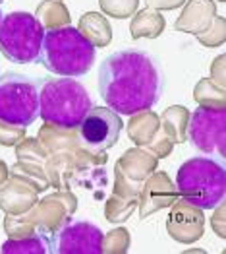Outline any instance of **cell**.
Segmentation results:
<instances>
[{
  "label": "cell",
  "mask_w": 226,
  "mask_h": 254,
  "mask_svg": "<svg viewBox=\"0 0 226 254\" xmlns=\"http://www.w3.org/2000/svg\"><path fill=\"white\" fill-rule=\"evenodd\" d=\"M165 76L155 57L124 49L108 55L99 66V95L118 115H136L159 103Z\"/></svg>",
  "instance_id": "cell-1"
},
{
  "label": "cell",
  "mask_w": 226,
  "mask_h": 254,
  "mask_svg": "<svg viewBox=\"0 0 226 254\" xmlns=\"http://www.w3.org/2000/svg\"><path fill=\"white\" fill-rule=\"evenodd\" d=\"M97 59V47L80 29L64 25L45 29L39 63L52 74L64 78L85 76Z\"/></svg>",
  "instance_id": "cell-2"
},
{
  "label": "cell",
  "mask_w": 226,
  "mask_h": 254,
  "mask_svg": "<svg viewBox=\"0 0 226 254\" xmlns=\"http://www.w3.org/2000/svg\"><path fill=\"white\" fill-rule=\"evenodd\" d=\"M91 107V95L74 78H50L39 87V117L45 125L78 128Z\"/></svg>",
  "instance_id": "cell-3"
},
{
  "label": "cell",
  "mask_w": 226,
  "mask_h": 254,
  "mask_svg": "<svg viewBox=\"0 0 226 254\" xmlns=\"http://www.w3.org/2000/svg\"><path fill=\"white\" fill-rule=\"evenodd\" d=\"M225 167L209 157H193L180 165L176 190L185 202L213 210L225 198Z\"/></svg>",
  "instance_id": "cell-4"
},
{
  "label": "cell",
  "mask_w": 226,
  "mask_h": 254,
  "mask_svg": "<svg viewBox=\"0 0 226 254\" xmlns=\"http://www.w3.org/2000/svg\"><path fill=\"white\" fill-rule=\"evenodd\" d=\"M45 27L29 12H10L0 21V53L16 64H35L41 57Z\"/></svg>",
  "instance_id": "cell-5"
},
{
  "label": "cell",
  "mask_w": 226,
  "mask_h": 254,
  "mask_svg": "<svg viewBox=\"0 0 226 254\" xmlns=\"http://www.w3.org/2000/svg\"><path fill=\"white\" fill-rule=\"evenodd\" d=\"M39 117V84L37 80L20 74L6 72L0 76V121L29 127Z\"/></svg>",
  "instance_id": "cell-6"
},
{
  "label": "cell",
  "mask_w": 226,
  "mask_h": 254,
  "mask_svg": "<svg viewBox=\"0 0 226 254\" xmlns=\"http://www.w3.org/2000/svg\"><path fill=\"white\" fill-rule=\"evenodd\" d=\"M226 111L213 107H199L189 115L187 138L191 146L207 155H226Z\"/></svg>",
  "instance_id": "cell-7"
},
{
  "label": "cell",
  "mask_w": 226,
  "mask_h": 254,
  "mask_svg": "<svg viewBox=\"0 0 226 254\" xmlns=\"http://www.w3.org/2000/svg\"><path fill=\"white\" fill-rule=\"evenodd\" d=\"M122 127L124 123L118 113L108 107L93 105L78 125V136L87 149L104 153L106 149L116 146Z\"/></svg>",
  "instance_id": "cell-8"
},
{
  "label": "cell",
  "mask_w": 226,
  "mask_h": 254,
  "mask_svg": "<svg viewBox=\"0 0 226 254\" xmlns=\"http://www.w3.org/2000/svg\"><path fill=\"white\" fill-rule=\"evenodd\" d=\"M103 231L89 221H66L52 233V253L101 254Z\"/></svg>",
  "instance_id": "cell-9"
},
{
  "label": "cell",
  "mask_w": 226,
  "mask_h": 254,
  "mask_svg": "<svg viewBox=\"0 0 226 254\" xmlns=\"http://www.w3.org/2000/svg\"><path fill=\"white\" fill-rule=\"evenodd\" d=\"M78 210V200L70 192H56L46 196L45 200H37V204L29 212L21 213L25 221H29L35 229H43L45 233H54L60 225H64L70 215Z\"/></svg>",
  "instance_id": "cell-10"
},
{
  "label": "cell",
  "mask_w": 226,
  "mask_h": 254,
  "mask_svg": "<svg viewBox=\"0 0 226 254\" xmlns=\"http://www.w3.org/2000/svg\"><path fill=\"white\" fill-rule=\"evenodd\" d=\"M205 229V215L203 210L182 200H174L170 204V213L166 217V231L168 235L182 243V245H191L201 239Z\"/></svg>",
  "instance_id": "cell-11"
},
{
  "label": "cell",
  "mask_w": 226,
  "mask_h": 254,
  "mask_svg": "<svg viewBox=\"0 0 226 254\" xmlns=\"http://www.w3.org/2000/svg\"><path fill=\"white\" fill-rule=\"evenodd\" d=\"M178 198V190L168 179L166 173H151L143 189H139V217L145 219L149 213H155L170 206Z\"/></svg>",
  "instance_id": "cell-12"
},
{
  "label": "cell",
  "mask_w": 226,
  "mask_h": 254,
  "mask_svg": "<svg viewBox=\"0 0 226 254\" xmlns=\"http://www.w3.org/2000/svg\"><path fill=\"white\" fill-rule=\"evenodd\" d=\"M37 204V190L25 181L12 177L0 187V208L10 215H21Z\"/></svg>",
  "instance_id": "cell-13"
},
{
  "label": "cell",
  "mask_w": 226,
  "mask_h": 254,
  "mask_svg": "<svg viewBox=\"0 0 226 254\" xmlns=\"http://www.w3.org/2000/svg\"><path fill=\"white\" fill-rule=\"evenodd\" d=\"M217 16V6L213 0H189L182 16L176 20V29L199 35L213 23Z\"/></svg>",
  "instance_id": "cell-14"
},
{
  "label": "cell",
  "mask_w": 226,
  "mask_h": 254,
  "mask_svg": "<svg viewBox=\"0 0 226 254\" xmlns=\"http://www.w3.org/2000/svg\"><path fill=\"white\" fill-rule=\"evenodd\" d=\"M39 142L46 153H78L85 146L80 142L76 128H58L45 125L39 130Z\"/></svg>",
  "instance_id": "cell-15"
},
{
  "label": "cell",
  "mask_w": 226,
  "mask_h": 254,
  "mask_svg": "<svg viewBox=\"0 0 226 254\" xmlns=\"http://www.w3.org/2000/svg\"><path fill=\"white\" fill-rule=\"evenodd\" d=\"M116 167L124 175L136 183L147 179L151 173L157 169V157L143 149H128L122 157L116 161Z\"/></svg>",
  "instance_id": "cell-16"
},
{
  "label": "cell",
  "mask_w": 226,
  "mask_h": 254,
  "mask_svg": "<svg viewBox=\"0 0 226 254\" xmlns=\"http://www.w3.org/2000/svg\"><path fill=\"white\" fill-rule=\"evenodd\" d=\"M0 253L4 254H48L52 253V235L37 229L35 233L21 237V239H8Z\"/></svg>",
  "instance_id": "cell-17"
},
{
  "label": "cell",
  "mask_w": 226,
  "mask_h": 254,
  "mask_svg": "<svg viewBox=\"0 0 226 254\" xmlns=\"http://www.w3.org/2000/svg\"><path fill=\"white\" fill-rule=\"evenodd\" d=\"M165 27L166 20L161 12H157L153 8H143L134 14L132 23H130V33L134 39H141V37L155 39L165 31Z\"/></svg>",
  "instance_id": "cell-18"
},
{
  "label": "cell",
  "mask_w": 226,
  "mask_h": 254,
  "mask_svg": "<svg viewBox=\"0 0 226 254\" xmlns=\"http://www.w3.org/2000/svg\"><path fill=\"white\" fill-rule=\"evenodd\" d=\"M161 130L170 138L172 144H184L187 140V123H189V111L182 105L168 107L161 115Z\"/></svg>",
  "instance_id": "cell-19"
},
{
  "label": "cell",
  "mask_w": 226,
  "mask_h": 254,
  "mask_svg": "<svg viewBox=\"0 0 226 254\" xmlns=\"http://www.w3.org/2000/svg\"><path fill=\"white\" fill-rule=\"evenodd\" d=\"M78 29L93 43L95 47H106L112 41V27L108 20L99 12H87L80 18Z\"/></svg>",
  "instance_id": "cell-20"
},
{
  "label": "cell",
  "mask_w": 226,
  "mask_h": 254,
  "mask_svg": "<svg viewBox=\"0 0 226 254\" xmlns=\"http://www.w3.org/2000/svg\"><path fill=\"white\" fill-rule=\"evenodd\" d=\"M159 127H161L159 117L151 109H147V111L132 115V121L128 123V136L137 146H147L151 138L157 134Z\"/></svg>",
  "instance_id": "cell-21"
},
{
  "label": "cell",
  "mask_w": 226,
  "mask_h": 254,
  "mask_svg": "<svg viewBox=\"0 0 226 254\" xmlns=\"http://www.w3.org/2000/svg\"><path fill=\"white\" fill-rule=\"evenodd\" d=\"M35 18L41 21L45 29H56L70 25V12L60 0H45L37 6Z\"/></svg>",
  "instance_id": "cell-22"
},
{
  "label": "cell",
  "mask_w": 226,
  "mask_h": 254,
  "mask_svg": "<svg viewBox=\"0 0 226 254\" xmlns=\"http://www.w3.org/2000/svg\"><path fill=\"white\" fill-rule=\"evenodd\" d=\"M12 177H18L21 181H25L31 189L37 192L46 190L50 187L46 169L41 163H29V161H18L16 165H12Z\"/></svg>",
  "instance_id": "cell-23"
},
{
  "label": "cell",
  "mask_w": 226,
  "mask_h": 254,
  "mask_svg": "<svg viewBox=\"0 0 226 254\" xmlns=\"http://www.w3.org/2000/svg\"><path fill=\"white\" fill-rule=\"evenodd\" d=\"M193 99L199 107H213V109H225V89L219 87L211 78L197 82L193 89Z\"/></svg>",
  "instance_id": "cell-24"
},
{
  "label": "cell",
  "mask_w": 226,
  "mask_h": 254,
  "mask_svg": "<svg viewBox=\"0 0 226 254\" xmlns=\"http://www.w3.org/2000/svg\"><path fill=\"white\" fill-rule=\"evenodd\" d=\"M16 155H18V161L41 163V165H45L48 159V153L41 146L39 138H23L20 144H16Z\"/></svg>",
  "instance_id": "cell-25"
},
{
  "label": "cell",
  "mask_w": 226,
  "mask_h": 254,
  "mask_svg": "<svg viewBox=\"0 0 226 254\" xmlns=\"http://www.w3.org/2000/svg\"><path fill=\"white\" fill-rule=\"evenodd\" d=\"M136 204H137V200H122V198H118V196L112 194L108 198L106 206H104V215L112 223L126 221L132 215V212L136 210Z\"/></svg>",
  "instance_id": "cell-26"
},
{
  "label": "cell",
  "mask_w": 226,
  "mask_h": 254,
  "mask_svg": "<svg viewBox=\"0 0 226 254\" xmlns=\"http://www.w3.org/2000/svg\"><path fill=\"white\" fill-rule=\"evenodd\" d=\"M99 6L106 16L124 20V18H130L137 12L139 0H99Z\"/></svg>",
  "instance_id": "cell-27"
},
{
  "label": "cell",
  "mask_w": 226,
  "mask_h": 254,
  "mask_svg": "<svg viewBox=\"0 0 226 254\" xmlns=\"http://www.w3.org/2000/svg\"><path fill=\"white\" fill-rule=\"evenodd\" d=\"M130 247V235L126 229H112L103 237V253L120 254L126 253Z\"/></svg>",
  "instance_id": "cell-28"
},
{
  "label": "cell",
  "mask_w": 226,
  "mask_h": 254,
  "mask_svg": "<svg viewBox=\"0 0 226 254\" xmlns=\"http://www.w3.org/2000/svg\"><path fill=\"white\" fill-rule=\"evenodd\" d=\"M195 37H197V41L203 43L205 47H219V45H223L225 43V18H217L215 16L213 23L207 27L203 33H199Z\"/></svg>",
  "instance_id": "cell-29"
},
{
  "label": "cell",
  "mask_w": 226,
  "mask_h": 254,
  "mask_svg": "<svg viewBox=\"0 0 226 254\" xmlns=\"http://www.w3.org/2000/svg\"><path fill=\"white\" fill-rule=\"evenodd\" d=\"M25 138V127H18V125H10L0 121V146L12 148L16 144H20Z\"/></svg>",
  "instance_id": "cell-30"
},
{
  "label": "cell",
  "mask_w": 226,
  "mask_h": 254,
  "mask_svg": "<svg viewBox=\"0 0 226 254\" xmlns=\"http://www.w3.org/2000/svg\"><path fill=\"white\" fill-rule=\"evenodd\" d=\"M145 148H147L149 153H153V155L159 159V157H168L170 151H172V148H174V144L170 142V138H168L165 132L161 130V127H159L157 134L151 138V142H149Z\"/></svg>",
  "instance_id": "cell-31"
},
{
  "label": "cell",
  "mask_w": 226,
  "mask_h": 254,
  "mask_svg": "<svg viewBox=\"0 0 226 254\" xmlns=\"http://www.w3.org/2000/svg\"><path fill=\"white\" fill-rule=\"evenodd\" d=\"M215 213H213V217H211V227H213V231L219 235L221 239H225V206H223V202L221 204H217L215 208Z\"/></svg>",
  "instance_id": "cell-32"
},
{
  "label": "cell",
  "mask_w": 226,
  "mask_h": 254,
  "mask_svg": "<svg viewBox=\"0 0 226 254\" xmlns=\"http://www.w3.org/2000/svg\"><path fill=\"white\" fill-rule=\"evenodd\" d=\"M211 80L225 89V55L217 57L211 64Z\"/></svg>",
  "instance_id": "cell-33"
},
{
  "label": "cell",
  "mask_w": 226,
  "mask_h": 254,
  "mask_svg": "<svg viewBox=\"0 0 226 254\" xmlns=\"http://www.w3.org/2000/svg\"><path fill=\"white\" fill-rule=\"evenodd\" d=\"M185 2L187 0H147V4H149L147 8H153V10H176Z\"/></svg>",
  "instance_id": "cell-34"
},
{
  "label": "cell",
  "mask_w": 226,
  "mask_h": 254,
  "mask_svg": "<svg viewBox=\"0 0 226 254\" xmlns=\"http://www.w3.org/2000/svg\"><path fill=\"white\" fill-rule=\"evenodd\" d=\"M8 173H10V169H8V165L0 159V187L6 183V179H8Z\"/></svg>",
  "instance_id": "cell-35"
},
{
  "label": "cell",
  "mask_w": 226,
  "mask_h": 254,
  "mask_svg": "<svg viewBox=\"0 0 226 254\" xmlns=\"http://www.w3.org/2000/svg\"><path fill=\"white\" fill-rule=\"evenodd\" d=\"M0 21H2V10H0Z\"/></svg>",
  "instance_id": "cell-36"
},
{
  "label": "cell",
  "mask_w": 226,
  "mask_h": 254,
  "mask_svg": "<svg viewBox=\"0 0 226 254\" xmlns=\"http://www.w3.org/2000/svg\"><path fill=\"white\" fill-rule=\"evenodd\" d=\"M219 2H225V0H219Z\"/></svg>",
  "instance_id": "cell-37"
},
{
  "label": "cell",
  "mask_w": 226,
  "mask_h": 254,
  "mask_svg": "<svg viewBox=\"0 0 226 254\" xmlns=\"http://www.w3.org/2000/svg\"><path fill=\"white\" fill-rule=\"evenodd\" d=\"M0 2H4V0H0Z\"/></svg>",
  "instance_id": "cell-38"
}]
</instances>
